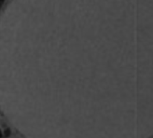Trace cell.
<instances>
[{"label":"cell","mask_w":153,"mask_h":138,"mask_svg":"<svg viewBox=\"0 0 153 138\" xmlns=\"http://www.w3.org/2000/svg\"><path fill=\"white\" fill-rule=\"evenodd\" d=\"M1 106L28 138H147L153 0H13L1 19Z\"/></svg>","instance_id":"1"},{"label":"cell","mask_w":153,"mask_h":138,"mask_svg":"<svg viewBox=\"0 0 153 138\" xmlns=\"http://www.w3.org/2000/svg\"><path fill=\"white\" fill-rule=\"evenodd\" d=\"M4 1H6V0H0V6H2L3 3H4Z\"/></svg>","instance_id":"2"}]
</instances>
